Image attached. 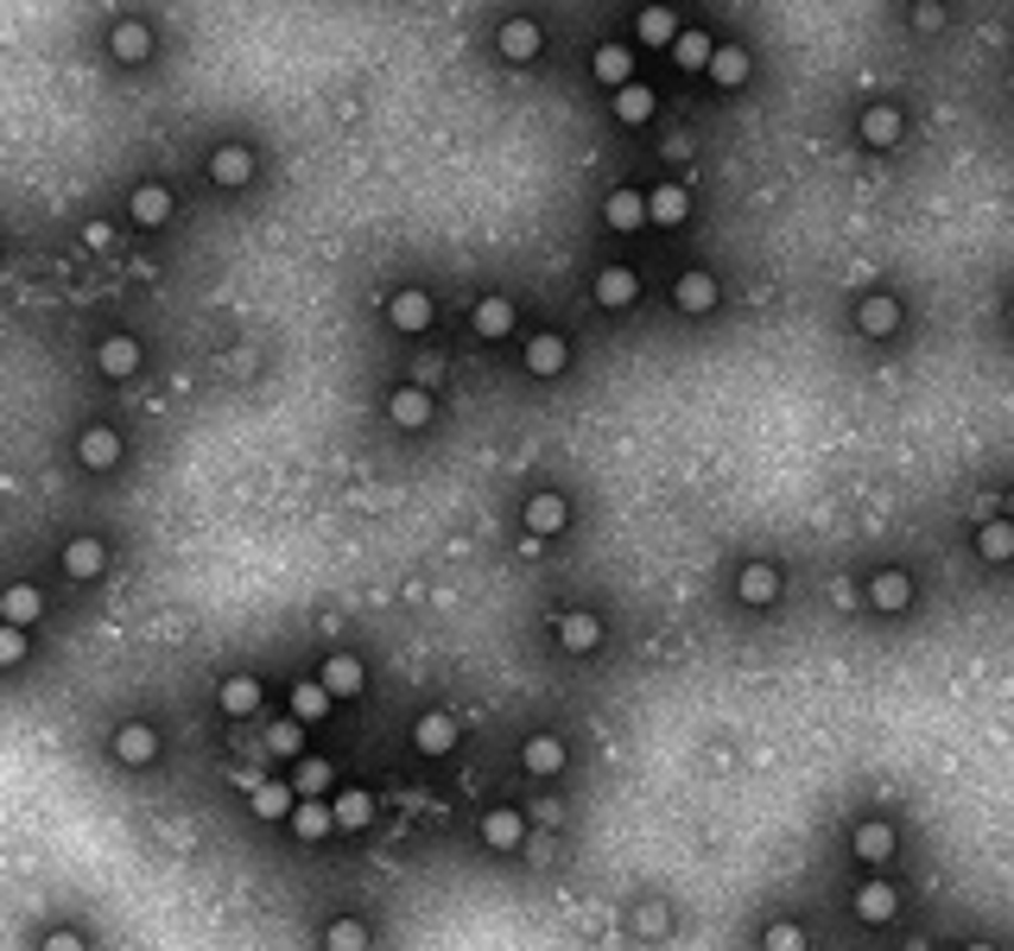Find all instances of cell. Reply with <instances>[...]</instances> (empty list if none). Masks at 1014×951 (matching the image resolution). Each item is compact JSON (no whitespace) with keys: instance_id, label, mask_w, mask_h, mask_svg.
Returning <instances> with one entry per match:
<instances>
[{"instance_id":"cell-1","label":"cell","mask_w":1014,"mask_h":951,"mask_svg":"<svg viewBox=\"0 0 1014 951\" xmlns=\"http://www.w3.org/2000/svg\"><path fill=\"white\" fill-rule=\"evenodd\" d=\"M862 147H875V153H887V147H900V133H907V121H900V108L894 102H869L862 108Z\"/></svg>"},{"instance_id":"cell-2","label":"cell","mask_w":1014,"mask_h":951,"mask_svg":"<svg viewBox=\"0 0 1014 951\" xmlns=\"http://www.w3.org/2000/svg\"><path fill=\"white\" fill-rule=\"evenodd\" d=\"M603 223L615 235H628V229H640V223H654V216H647V191H608V197H603Z\"/></svg>"},{"instance_id":"cell-3","label":"cell","mask_w":1014,"mask_h":951,"mask_svg":"<svg viewBox=\"0 0 1014 951\" xmlns=\"http://www.w3.org/2000/svg\"><path fill=\"white\" fill-rule=\"evenodd\" d=\"M564 527H571V501H564V495H532V501H527V533H532V540L564 533Z\"/></svg>"},{"instance_id":"cell-4","label":"cell","mask_w":1014,"mask_h":951,"mask_svg":"<svg viewBox=\"0 0 1014 951\" xmlns=\"http://www.w3.org/2000/svg\"><path fill=\"white\" fill-rule=\"evenodd\" d=\"M387 317H393V331H425L431 324V299L425 292H419V285H400V292H393V299H387Z\"/></svg>"},{"instance_id":"cell-5","label":"cell","mask_w":1014,"mask_h":951,"mask_svg":"<svg viewBox=\"0 0 1014 951\" xmlns=\"http://www.w3.org/2000/svg\"><path fill=\"white\" fill-rule=\"evenodd\" d=\"M209 179L223 184V191H241V184L254 179V153L248 147H216V153H209Z\"/></svg>"},{"instance_id":"cell-6","label":"cell","mask_w":1014,"mask_h":951,"mask_svg":"<svg viewBox=\"0 0 1014 951\" xmlns=\"http://www.w3.org/2000/svg\"><path fill=\"white\" fill-rule=\"evenodd\" d=\"M856 331L862 336H894L900 331V305H894L887 292H869V299L856 305Z\"/></svg>"},{"instance_id":"cell-7","label":"cell","mask_w":1014,"mask_h":951,"mask_svg":"<svg viewBox=\"0 0 1014 951\" xmlns=\"http://www.w3.org/2000/svg\"><path fill=\"white\" fill-rule=\"evenodd\" d=\"M387 419L406 425V432H419V425L431 419V393L425 387H393V393H387Z\"/></svg>"},{"instance_id":"cell-8","label":"cell","mask_w":1014,"mask_h":951,"mask_svg":"<svg viewBox=\"0 0 1014 951\" xmlns=\"http://www.w3.org/2000/svg\"><path fill=\"white\" fill-rule=\"evenodd\" d=\"M412 743H419V755H451L456 748V717L451 711H425L419 730H412Z\"/></svg>"},{"instance_id":"cell-9","label":"cell","mask_w":1014,"mask_h":951,"mask_svg":"<svg viewBox=\"0 0 1014 951\" xmlns=\"http://www.w3.org/2000/svg\"><path fill=\"white\" fill-rule=\"evenodd\" d=\"M748 71H755V57L742 52V45H716V52H710V83H716V89H742Z\"/></svg>"},{"instance_id":"cell-10","label":"cell","mask_w":1014,"mask_h":951,"mask_svg":"<svg viewBox=\"0 0 1014 951\" xmlns=\"http://www.w3.org/2000/svg\"><path fill=\"white\" fill-rule=\"evenodd\" d=\"M634 39H640V45H654V52H672V39H679V20H672V7H640V20H634Z\"/></svg>"},{"instance_id":"cell-11","label":"cell","mask_w":1014,"mask_h":951,"mask_svg":"<svg viewBox=\"0 0 1014 951\" xmlns=\"http://www.w3.org/2000/svg\"><path fill=\"white\" fill-rule=\"evenodd\" d=\"M608 102H615V121H628V128H640V121H654V89L647 83H622V89H608Z\"/></svg>"},{"instance_id":"cell-12","label":"cell","mask_w":1014,"mask_h":951,"mask_svg":"<svg viewBox=\"0 0 1014 951\" xmlns=\"http://www.w3.org/2000/svg\"><path fill=\"white\" fill-rule=\"evenodd\" d=\"M330 824H336V806H324L317 793H299V806H292V831H299L304 844H317Z\"/></svg>"},{"instance_id":"cell-13","label":"cell","mask_w":1014,"mask_h":951,"mask_svg":"<svg viewBox=\"0 0 1014 951\" xmlns=\"http://www.w3.org/2000/svg\"><path fill=\"white\" fill-rule=\"evenodd\" d=\"M590 71H596V83H608V89H622V83H634V52L628 45H596V57H590Z\"/></svg>"},{"instance_id":"cell-14","label":"cell","mask_w":1014,"mask_h":951,"mask_svg":"<svg viewBox=\"0 0 1014 951\" xmlns=\"http://www.w3.org/2000/svg\"><path fill=\"white\" fill-rule=\"evenodd\" d=\"M558 641L571 647V653H590V647L603 641V622L590 616V609H564L558 616Z\"/></svg>"},{"instance_id":"cell-15","label":"cell","mask_w":1014,"mask_h":951,"mask_svg":"<svg viewBox=\"0 0 1014 951\" xmlns=\"http://www.w3.org/2000/svg\"><path fill=\"white\" fill-rule=\"evenodd\" d=\"M115 755H121L127 768H147L152 755H159V736H152V723H121V736H115Z\"/></svg>"},{"instance_id":"cell-16","label":"cell","mask_w":1014,"mask_h":951,"mask_svg":"<svg viewBox=\"0 0 1014 951\" xmlns=\"http://www.w3.org/2000/svg\"><path fill=\"white\" fill-rule=\"evenodd\" d=\"M127 209H133L140 229H159V223H172V191H165V184H140Z\"/></svg>"},{"instance_id":"cell-17","label":"cell","mask_w":1014,"mask_h":951,"mask_svg":"<svg viewBox=\"0 0 1014 951\" xmlns=\"http://www.w3.org/2000/svg\"><path fill=\"white\" fill-rule=\"evenodd\" d=\"M96 361H101V375H115V381H127V375L140 368V343H133V336H101Z\"/></svg>"},{"instance_id":"cell-18","label":"cell","mask_w":1014,"mask_h":951,"mask_svg":"<svg viewBox=\"0 0 1014 951\" xmlns=\"http://www.w3.org/2000/svg\"><path fill=\"white\" fill-rule=\"evenodd\" d=\"M869 603H875V609H887V616H894V609H907V603H913V577H907V571H875Z\"/></svg>"},{"instance_id":"cell-19","label":"cell","mask_w":1014,"mask_h":951,"mask_svg":"<svg viewBox=\"0 0 1014 951\" xmlns=\"http://www.w3.org/2000/svg\"><path fill=\"white\" fill-rule=\"evenodd\" d=\"M495 45H501L507 64H532V57H539V26H532V20H507Z\"/></svg>"},{"instance_id":"cell-20","label":"cell","mask_w":1014,"mask_h":951,"mask_svg":"<svg viewBox=\"0 0 1014 951\" xmlns=\"http://www.w3.org/2000/svg\"><path fill=\"white\" fill-rule=\"evenodd\" d=\"M647 216H654L659 229H672V223L691 216V197H684L679 184H654V191H647Z\"/></svg>"},{"instance_id":"cell-21","label":"cell","mask_w":1014,"mask_h":951,"mask_svg":"<svg viewBox=\"0 0 1014 951\" xmlns=\"http://www.w3.org/2000/svg\"><path fill=\"white\" fill-rule=\"evenodd\" d=\"M780 596V571L767 565V559H755V565H742V603H755V609H767Z\"/></svg>"},{"instance_id":"cell-22","label":"cell","mask_w":1014,"mask_h":951,"mask_svg":"<svg viewBox=\"0 0 1014 951\" xmlns=\"http://www.w3.org/2000/svg\"><path fill=\"white\" fill-rule=\"evenodd\" d=\"M672 299H679V311H710L716 305V280H710L704 267H691V273H679Z\"/></svg>"},{"instance_id":"cell-23","label":"cell","mask_w":1014,"mask_h":951,"mask_svg":"<svg viewBox=\"0 0 1014 951\" xmlns=\"http://www.w3.org/2000/svg\"><path fill=\"white\" fill-rule=\"evenodd\" d=\"M564 361H571V349H564V336H532L527 343V368L532 375H564Z\"/></svg>"},{"instance_id":"cell-24","label":"cell","mask_w":1014,"mask_h":951,"mask_svg":"<svg viewBox=\"0 0 1014 951\" xmlns=\"http://www.w3.org/2000/svg\"><path fill=\"white\" fill-rule=\"evenodd\" d=\"M76 457L89 463V469H115V463H121V437L108 432V425H96V432H83Z\"/></svg>"},{"instance_id":"cell-25","label":"cell","mask_w":1014,"mask_h":951,"mask_svg":"<svg viewBox=\"0 0 1014 951\" xmlns=\"http://www.w3.org/2000/svg\"><path fill=\"white\" fill-rule=\"evenodd\" d=\"M634 292H640V280H634L628 267H603V273H596V305H634Z\"/></svg>"},{"instance_id":"cell-26","label":"cell","mask_w":1014,"mask_h":951,"mask_svg":"<svg viewBox=\"0 0 1014 951\" xmlns=\"http://www.w3.org/2000/svg\"><path fill=\"white\" fill-rule=\"evenodd\" d=\"M330 685L324 679H299V685H292V717H304V723H317V717H330Z\"/></svg>"},{"instance_id":"cell-27","label":"cell","mask_w":1014,"mask_h":951,"mask_svg":"<svg viewBox=\"0 0 1014 951\" xmlns=\"http://www.w3.org/2000/svg\"><path fill=\"white\" fill-rule=\"evenodd\" d=\"M108 52L121 57V64H140V57H152V32L140 26V20H121L115 39H108Z\"/></svg>"},{"instance_id":"cell-28","label":"cell","mask_w":1014,"mask_h":951,"mask_svg":"<svg viewBox=\"0 0 1014 951\" xmlns=\"http://www.w3.org/2000/svg\"><path fill=\"white\" fill-rule=\"evenodd\" d=\"M482 837H488L495 850H520V837H527V819L501 806V812H488V819H482Z\"/></svg>"},{"instance_id":"cell-29","label":"cell","mask_w":1014,"mask_h":951,"mask_svg":"<svg viewBox=\"0 0 1014 951\" xmlns=\"http://www.w3.org/2000/svg\"><path fill=\"white\" fill-rule=\"evenodd\" d=\"M977 552L995 559V565H1008L1014 559V520H983V527H977Z\"/></svg>"},{"instance_id":"cell-30","label":"cell","mask_w":1014,"mask_h":951,"mask_svg":"<svg viewBox=\"0 0 1014 951\" xmlns=\"http://www.w3.org/2000/svg\"><path fill=\"white\" fill-rule=\"evenodd\" d=\"M856 856L862 863H887L894 856V824H882V819L856 824Z\"/></svg>"},{"instance_id":"cell-31","label":"cell","mask_w":1014,"mask_h":951,"mask_svg":"<svg viewBox=\"0 0 1014 951\" xmlns=\"http://www.w3.org/2000/svg\"><path fill=\"white\" fill-rule=\"evenodd\" d=\"M470 324H476V336H488V343H495V336L514 331V305L495 292V299H482V305H476V317H470Z\"/></svg>"},{"instance_id":"cell-32","label":"cell","mask_w":1014,"mask_h":951,"mask_svg":"<svg viewBox=\"0 0 1014 951\" xmlns=\"http://www.w3.org/2000/svg\"><path fill=\"white\" fill-rule=\"evenodd\" d=\"M223 711H228V717H254V711H260V679L235 672V679L223 685Z\"/></svg>"},{"instance_id":"cell-33","label":"cell","mask_w":1014,"mask_h":951,"mask_svg":"<svg viewBox=\"0 0 1014 951\" xmlns=\"http://www.w3.org/2000/svg\"><path fill=\"white\" fill-rule=\"evenodd\" d=\"M330 806H336V824H343V831H362V824H375V799L362 793V787H349V793H336Z\"/></svg>"},{"instance_id":"cell-34","label":"cell","mask_w":1014,"mask_h":951,"mask_svg":"<svg viewBox=\"0 0 1014 951\" xmlns=\"http://www.w3.org/2000/svg\"><path fill=\"white\" fill-rule=\"evenodd\" d=\"M894 907H900V895H894V888H887V882H869V888H856V914L862 920H894Z\"/></svg>"},{"instance_id":"cell-35","label":"cell","mask_w":1014,"mask_h":951,"mask_svg":"<svg viewBox=\"0 0 1014 951\" xmlns=\"http://www.w3.org/2000/svg\"><path fill=\"white\" fill-rule=\"evenodd\" d=\"M710 52H716V45H710L704 32H679V39H672V64H679V71H710Z\"/></svg>"},{"instance_id":"cell-36","label":"cell","mask_w":1014,"mask_h":951,"mask_svg":"<svg viewBox=\"0 0 1014 951\" xmlns=\"http://www.w3.org/2000/svg\"><path fill=\"white\" fill-rule=\"evenodd\" d=\"M324 685H330L336 698H355V692H362V660H349V653L324 660Z\"/></svg>"},{"instance_id":"cell-37","label":"cell","mask_w":1014,"mask_h":951,"mask_svg":"<svg viewBox=\"0 0 1014 951\" xmlns=\"http://www.w3.org/2000/svg\"><path fill=\"white\" fill-rule=\"evenodd\" d=\"M101 565H108L101 540H71V552H64V571H71V577H96Z\"/></svg>"},{"instance_id":"cell-38","label":"cell","mask_w":1014,"mask_h":951,"mask_svg":"<svg viewBox=\"0 0 1014 951\" xmlns=\"http://www.w3.org/2000/svg\"><path fill=\"white\" fill-rule=\"evenodd\" d=\"M39 609H45V603H39V591H32V584H13V591L0 596V616L20 622V628H25V622H39Z\"/></svg>"},{"instance_id":"cell-39","label":"cell","mask_w":1014,"mask_h":951,"mask_svg":"<svg viewBox=\"0 0 1014 951\" xmlns=\"http://www.w3.org/2000/svg\"><path fill=\"white\" fill-rule=\"evenodd\" d=\"M292 806H299V787H254V812L260 819H292Z\"/></svg>"},{"instance_id":"cell-40","label":"cell","mask_w":1014,"mask_h":951,"mask_svg":"<svg viewBox=\"0 0 1014 951\" xmlns=\"http://www.w3.org/2000/svg\"><path fill=\"white\" fill-rule=\"evenodd\" d=\"M527 768L532 774H558V768H564V743H558V736H532V743H527Z\"/></svg>"},{"instance_id":"cell-41","label":"cell","mask_w":1014,"mask_h":951,"mask_svg":"<svg viewBox=\"0 0 1014 951\" xmlns=\"http://www.w3.org/2000/svg\"><path fill=\"white\" fill-rule=\"evenodd\" d=\"M292 787H299V793H324V787H330V761H317V755H299V768H292Z\"/></svg>"},{"instance_id":"cell-42","label":"cell","mask_w":1014,"mask_h":951,"mask_svg":"<svg viewBox=\"0 0 1014 951\" xmlns=\"http://www.w3.org/2000/svg\"><path fill=\"white\" fill-rule=\"evenodd\" d=\"M299 723H304V717L273 723V730H267V748H273V755H285V761H299Z\"/></svg>"},{"instance_id":"cell-43","label":"cell","mask_w":1014,"mask_h":951,"mask_svg":"<svg viewBox=\"0 0 1014 951\" xmlns=\"http://www.w3.org/2000/svg\"><path fill=\"white\" fill-rule=\"evenodd\" d=\"M330 945H343V951L368 945V926H362V920H336V926H330Z\"/></svg>"},{"instance_id":"cell-44","label":"cell","mask_w":1014,"mask_h":951,"mask_svg":"<svg viewBox=\"0 0 1014 951\" xmlns=\"http://www.w3.org/2000/svg\"><path fill=\"white\" fill-rule=\"evenodd\" d=\"M0 660H7V667H20V660H25V635H20V622H7V635H0Z\"/></svg>"},{"instance_id":"cell-45","label":"cell","mask_w":1014,"mask_h":951,"mask_svg":"<svg viewBox=\"0 0 1014 951\" xmlns=\"http://www.w3.org/2000/svg\"><path fill=\"white\" fill-rule=\"evenodd\" d=\"M767 945H774V951H799V945H806V932H799V926H767Z\"/></svg>"},{"instance_id":"cell-46","label":"cell","mask_w":1014,"mask_h":951,"mask_svg":"<svg viewBox=\"0 0 1014 951\" xmlns=\"http://www.w3.org/2000/svg\"><path fill=\"white\" fill-rule=\"evenodd\" d=\"M913 20H919V32H938V26H945V7H938V0H919Z\"/></svg>"},{"instance_id":"cell-47","label":"cell","mask_w":1014,"mask_h":951,"mask_svg":"<svg viewBox=\"0 0 1014 951\" xmlns=\"http://www.w3.org/2000/svg\"><path fill=\"white\" fill-rule=\"evenodd\" d=\"M1008 324H1014V305H1008Z\"/></svg>"}]
</instances>
